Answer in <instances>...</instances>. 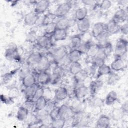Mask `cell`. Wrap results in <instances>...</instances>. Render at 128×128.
Segmentation results:
<instances>
[{
  "instance_id": "8d00e7d4",
  "label": "cell",
  "mask_w": 128,
  "mask_h": 128,
  "mask_svg": "<svg viewBox=\"0 0 128 128\" xmlns=\"http://www.w3.org/2000/svg\"><path fill=\"white\" fill-rule=\"evenodd\" d=\"M104 104V100L98 97L92 96L90 100V105L94 108H100Z\"/></svg>"
},
{
  "instance_id": "5b68a950",
  "label": "cell",
  "mask_w": 128,
  "mask_h": 128,
  "mask_svg": "<svg viewBox=\"0 0 128 128\" xmlns=\"http://www.w3.org/2000/svg\"><path fill=\"white\" fill-rule=\"evenodd\" d=\"M74 115V112L71 106L67 104H62L60 106L59 117L68 121L72 120Z\"/></svg>"
},
{
  "instance_id": "44dd1931",
  "label": "cell",
  "mask_w": 128,
  "mask_h": 128,
  "mask_svg": "<svg viewBox=\"0 0 128 128\" xmlns=\"http://www.w3.org/2000/svg\"><path fill=\"white\" fill-rule=\"evenodd\" d=\"M68 97L66 87L60 86L54 92V99L56 101H62Z\"/></svg>"
},
{
  "instance_id": "ab89813d",
  "label": "cell",
  "mask_w": 128,
  "mask_h": 128,
  "mask_svg": "<svg viewBox=\"0 0 128 128\" xmlns=\"http://www.w3.org/2000/svg\"><path fill=\"white\" fill-rule=\"evenodd\" d=\"M38 38V36L36 32L34 30H31L26 34V41L30 44H34L36 42Z\"/></svg>"
},
{
  "instance_id": "f907efd6",
  "label": "cell",
  "mask_w": 128,
  "mask_h": 128,
  "mask_svg": "<svg viewBox=\"0 0 128 128\" xmlns=\"http://www.w3.org/2000/svg\"><path fill=\"white\" fill-rule=\"evenodd\" d=\"M35 101L32 99H26L24 102V106L26 107L30 112H34L35 108Z\"/></svg>"
},
{
  "instance_id": "d4e9b609",
  "label": "cell",
  "mask_w": 128,
  "mask_h": 128,
  "mask_svg": "<svg viewBox=\"0 0 128 128\" xmlns=\"http://www.w3.org/2000/svg\"><path fill=\"white\" fill-rule=\"evenodd\" d=\"M30 111L24 106H22L18 108L16 117L18 121L24 122L27 120Z\"/></svg>"
},
{
  "instance_id": "f6af8a7d",
  "label": "cell",
  "mask_w": 128,
  "mask_h": 128,
  "mask_svg": "<svg viewBox=\"0 0 128 128\" xmlns=\"http://www.w3.org/2000/svg\"><path fill=\"white\" fill-rule=\"evenodd\" d=\"M20 94V92L18 88L16 86H12L9 90L8 96L12 98L14 100V98H16L18 97Z\"/></svg>"
},
{
  "instance_id": "9f6ffc18",
  "label": "cell",
  "mask_w": 128,
  "mask_h": 128,
  "mask_svg": "<svg viewBox=\"0 0 128 128\" xmlns=\"http://www.w3.org/2000/svg\"><path fill=\"white\" fill-rule=\"evenodd\" d=\"M82 4L86 6H93L94 7L96 6H98V4L97 1L96 0H82Z\"/></svg>"
},
{
  "instance_id": "5bb4252c",
  "label": "cell",
  "mask_w": 128,
  "mask_h": 128,
  "mask_svg": "<svg viewBox=\"0 0 128 128\" xmlns=\"http://www.w3.org/2000/svg\"><path fill=\"white\" fill-rule=\"evenodd\" d=\"M120 25L116 23L112 19L106 24V32L110 36L118 33L120 31Z\"/></svg>"
},
{
  "instance_id": "9a60e30c",
  "label": "cell",
  "mask_w": 128,
  "mask_h": 128,
  "mask_svg": "<svg viewBox=\"0 0 128 128\" xmlns=\"http://www.w3.org/2000/svg\"><path fill=\"white\" fill-rule=\"evenodd\" d=\"M104 85L102 81L99 80H92L88 87L89 92L92 96H96L102 88Z\"/></svg>"
},
{
  "instance_id": "f5cc1de1",
  "label": "cell",
  "mask_w": 128,
  "mask_h": 128,
  "mask_svg": "<svg viewBox=\"0 0 128 128\" xmlns=\"http://www.w3.org/2000/svg\"><path fill=\"white\" fill-rule=\"evenodd\" d=\"M44 88L42 87L39 86L35 92V94L32 98V100L36 102V100L38 98L44 96Z\"/></svg>"
},
{
  "instance_id": "816d5d0a",
  "label": "cell",
  "mask_w": 128,
  "mask_h": 128,
  "mask_svg": "<svg viewBox=\"0 0 128 128\" xmlns=\"http://www.w3.org/2000/svg\"><path fill=\"white\" fill-rule=\"evenodd\" d=\"M105 62H106V60L104 59L95 58H92V65L94 66L95 68H98L99 67L105 64Z\"/></svg>"
},
{
  "instance_id": "ee69618b",
  "label": "cell",
  "mask_w": 128,
  "mask_h": 128,
  "mask_svg": "<svg viewBox=\"0 0 128 128\" xmlns=\"http://www.w3.org/2000/svg\"><path fill=\"white\" fill-rule=\"evenodd\" d=\"M48 114L49 112L46 108L42 110L34 112V114L35 115L36 119L39 122V123L40 121Z\"/></svg>"
},
{
  "instance_id": "11a10c76",
  "label": "cell",
  "mask_w": 128,
  "mask_h": 128,
  "mask_svg": "<svg viewBox=\"0 0 128 128\" xmlns=\"http://www.w3.org/2000/svg\"><path fill=\"white\" fill-rule=\"evenodd\" d=\"M59 114H60V106H58L54 108L49 112V114L53 120H54L59 118Z\"/></svg>"
},
{
  "instance_id": "c3c4849f",
  "label": "cell",
  "mask_w": 128,
  "mask_h": 128,
  "mask_svg": "<svg viewBox=\"0 0 128 128\" xmlns=\"http://www.w3.org/2000/svg\"><path fill=\"white\" fill-rule=\"evenodd\" d=\"M32 72L30 68L28 66H25L22 68H20L18 71V76L21 80L26 76Z\"/></svg>"
},
{
  "instance_id": "52a82bcc",
  "label": "cell",
  "mask_w": 128,
  "mask_h": 128,
  "mask_svg": "<svg viewBox=\"0 0 128 128\" xmlns=\"http://www.w3.org/2000/svg\"><path fill=\"white\" fill-rule=\"evenodd\" d=\"M128 16V10L125 8H120L116 11L112 19L116 23L120 24L127 22Z\"/></svg>"
},
{
  "instance_id": "b9f144b4",
  "label": "cell",
  "mask_w": 128,
  "mask_h": 128,
  "mask_svg": "<svg viewBox=\"0 0 128 128\" xmlns=\"http://www.w3.org/2000/svg\"><path fill=\"white\" fill-rule=\"evenodd\" d=\"M92 44L90 41L82 42L80 46L77 48L82 54H87L88 50L91 46Z\"/></svg>"
},
{
  "instance_id": "e0dca14e",
  "label": "cell",
  "mask_w": 128,
  "mask_h": 128,
  "mask_svg": "<svg viewBox=\"0 0 128 128\" xmlns=\"http://www.w3.org/2000/svg\"><path fill=\"white\" fill-rule=\"evenodd\" d=\"M106 32V24L102 22H97L95 23L92 30V36L96 38L98 36Z\"/></svg>"
},
{
  "instance_id": "6da1fadb",
  "label": "cell",
  "mask_w": 128,
  "mask_h": 128,
  "mask_svg": "<svg viewBox=\"0 0 128 128\" xmlns=\"http://www.w3.org/2000/svg\"><path fill=\"white\" fill-rule=\"evenodd\" d=\"M4 56L8 61L20 62V56L16 45L13 43L10 44L8 48L6 50Z\"/></svg>"
},
{
  "instance_id": "f1b7e54d",
  "label": "cell",
  "mask_w": 128,
  "mask_h": 128,
  "mask_svg": "<svg viewBox=\"0 0 128 128\" xmlns=\"http://www.w3.org/2000/svg\"><path fill=\"white\" fill-rule=\"evenodd\" d=\"M48 101V100L44 96L38 98L36 100L35 108L34 112L46 108Z\"/></svg>"
},
{
  "instance_id": "3957f363",
  "label": "cell",
  "mask_w": 128,
  "mask_h": 128,
  "mask_svg": "<svg viewBox=\"0 0 128 128\" xmlns=\"http://www.w3.org/2000/svg\"><path fill=\"white\" fill-rule=\"evenodd\" d=\"M128 42L126 39L122 38H120L116 42L115 48V57H120L124 54H126L128 52Z\"/></svg>"
},
{
  "instance_id": "60d3db41",
  "label": "cell",
  "mask_w": 128,
  "mask_h": 128,
  "mask_svg": "<svg viewBox=\"0 0 128 128\" xmlns=\"http://www.w3.org/2000/svg\"><path fill=\"white\" fill-rule=\"evenodd\" d=\"M54 120L51 118L49 114L44 117L40 122V128H49L51 127Z\"/></svg>"
},
{
  "instance_id": "277c9868",
  "label": "cell",
  "mask_w": 128,
  "mask_h": 128,
  "mask_svg": "<svg viewBox=\"0 0 128 128\" xmlns=\"http://www.w3.org/2000/svg\"><path fill=\"white\" fill-rule=\"evenodd\" d=\"M76 23V21L74 18H68L66 16L60 18L56 22V24L57 28L68 30V28L74 26Z\"/></svg>"
},
{
  "instance_id": "9c48e42d",
  "label": "cell",
  "mask_w": 128,
  "mask_h": 128,
  "mask_svg": "<svg viewBox=\"0 0 128 128\" xmlns=\"http://www.w3.org/2000/svg\"><path fill=\"white\" fill-rule=\"evenodd\" d=\"M110 67L113 72L123 71L127 67V62L120 58L115 57V59L111 63Z\"/></svg>"
},
{
  "instance_id": "680465c9",
  "label": "cell",
  "mask_w": 128,
  "mask_h": 128,
  "mask_svg": "<svg viewBox=\"0 0 128 128\" xmlns=\"http://www.w3.org/2000/svg\"><path fill=\"white\" fill-rule=\"evenodd\" d=\"M56 106V101H50V100H48V102L46 106V109L48 112H50L52 109H53L54 108H55Z\"/></svg>"
},
{
  "instance_id": "681fc988",
  "label": "cell",
  "mask_w": 128,
  "mask_h": 128,
  "mask_svg": "<svg viewBox=\"0 0 128 128\" xmlns=\"http://www.w3.org/2000/svg\"><path fill=\"white\" fill-rule=\"evenodd\" d=\"M112 4L110 0H105L102 1L100 4H98V6L101 10H109L112 6Z\"/></svg>"
},
{
  "instance_id": "83f0119b",
  "label": "cell",
  "mask_w": 128,
  "mask_h": 128,
  "mask_svg": "<svg viewBox=\"0 0 128 128\" xmlns=\"http://www.w3.org/2000/svg\"><path fill=\"white\" fill-rule=\"evenodd\" d=\"M112 72V70L110 66H108L106 64H104V65L98 68L96 73L97 78H99L100 77L102 76H108Z\"/></svg>"
},
{
  "instance_id": "8992f818",
  "label": "cell",
  "mask_w": 128,
  "mask_h": 128,
  "mask_svg": "<svg viewBox=\"0 0 128 128\" xmlns=\"http://www.w3.org/2000/svg\"><path fill=\"white\" fill-rule=\"evenodd\" d=\"M52 39V37L44 34L42 36H38L36 44L39 48L46 50L54 44Z\"/></svg>"
},
{
  "instance_id": "7c38bea8",
  "label": "cell",
  "mask_w": 128,
  "mask_h": 128,
  "mask_svg": "<svg viewBox=\"0 0 128 128\" xmlns=\"http://www.w3.org/2000/svg\"><path fill=\"white\" fill-rule=\"evenodd\" d=\"M74 87V98L76 100H81L85 98L90 92L88 88L84 85V84Z\"/></svg>"
},
{
  "instance_id": "d6986e66",
  "label": "cell",
  "mask_w": 128,
  "mask_h": 128,
  "mask_svg": "<svg viewBox=\"0 0 128 128\" xmlns=\"http://www.w3.org/2000/svg\"><path fill=\"white\" fill-rule=\"evenodd\" d=\"M76 24L78 31L82 34L88 32L90 27V20L88 18L80 21H76Z\"/></svg>"
},
{
  "instance_id": "2e32d148",
  "label": "cell",
  "mask_w": 128,
  "mask_h": 128,
  "mask_svg": "<svg viewBox=\"0 0 128 128\" xmlns=\"http://www.w3.org/2000/svg\"><path fill=\"white\" fill-rule=\"evenodd\" d=\"M36 75L38 84L46 85L50 83V74L48 71L38 72Z\"/></svg>"
},
{
  "instance_id": "4dcf8cb0",
  "label": "cell",
  "mask_w": 128,
  "mask_h": 128,
  "mask_svg": "<svg viewBox=\"0 0 128 128\" xmlns=\"http://www.w3.org/2000/svg\"><path fill=\"white\" fill-rule=\"evenodd\" d=\"M118 94L114 90L110 91L106 95L104 103L107 106H112L118 100Z\"/></svg>"
},
{
  "instance_id": "ac0fdd59",
  "label": "cell",
  "mask_w": 128,
  "mask_h": 128,
  "mask_svg": "<svg viewBox=\"0 0 128 128\" xmlns=\"http://www.w3.org/2000/svg\"><path fill=\"white\" fill-rule=\"evenodd\" d=\"M39 16L34 12H30L26 14L24 18V22L26 26H34L36 25Z\"/></svg>"
},
{
  "instance_id": "d590c367",
  "label": "cell",
  "mask_w": 128,
  "mask_h": 128,
  "mask_svg": "<svg viewBox=\"0 0 128 128\" xmlns=\"http://www.w3.org/2000/svg\"><path fill=\"white\" fill-rule=\"evenodd\" d=\"M100 47L101 46L98 44H92L90 46L86 54L92 59L94 58L99 51Z\"/></svg>"
},
{
  "instance_id": "f35d334b",
  "label": "cell",
  "mask_w": 128,
  "mask_h": 128,
  "mask_svg": "<svg viewBox=\"0 0 128 128\" xmlns=\"http://www.w3.org/2000/svg\"><path fill=\"white\" fill-rule=\"evenodd\" d=\"M56 22H53L50 23L46 26H45L44 29V34H46L48 36L52 37V36L56 30Z\"/></svg>"
},
{
  "instance_id": "bcb514c9",
  "label": "cell",
  "mask_w": 128,
  "mask_h": 128,
  "mask_svg": "<svg viewBox=\"0 0 128 128\" xmlns=\"http://www.w3.org/2000/svg\"><path fill=\"white\" fill-rule=\"evenodd\" d=\"M56 18L54 14L49 13L47 14L44 15V20L43 26H46V25L54 22V20Z\"/></svg>"
},
{
  "instance_id": "d6a6232c",
  "label": "cell",
  "mask_w": 128,
  "mask_h": 128,
  "mask_svg": "<svg viewBox=\"0 0 128 128\" xmlns=\"http://www.w3.org/2000/svg\"><path fill=\"white\" fill-rule=\"evenodd\" d=\"M39 86L38 84L28 88H25L24 89V94L26 99H32L35 92Z\"/></svg>"
},
{
  "instance_id": "603a6c76",
  "label": "cell",
  "mask_w": 128,
  "mask_h": 128,
  "mask_svg": "<svg viewBox=\"0 0 128 128\" xmlns=\"http://www.w3.org/2000/svg\"><path fill=\"white\" fill-rule=\"evenodd\" d=\"M88 10L86 6L76 9L74 14V18L76 21H80L87 18Z\"/></svg>"
},
{
  "instance_id": "ffe728a7",
  "label": "cell",
  "mask_w": 128,
  "mask_h": 128,
  "mask_svg": "<svg viewBox=\"0 0 128 128\" xmlns=\"http://www.w3.org/2000/svg\"><path fill=\"white\" fill-rule=\"evenodd\" d=\"M22 84L25 88L32 86L37 84L36 80V75L33 72H31L26 77H24L22 80Z\"/></svg>"
},
{
  "instance_id": "8fae6325",
  "label": "cell",
  "mask_w": 128,
  "mask_h": 128,
  "mask_svg": "<svg viewBox=\"0 0 128 128\" xmlns=\"http://www.w3.org/2000/svg\"><path fill=\"white\" fill-rule=\"evenodd\" d=\"M50 60L46 55L43 54L38 64L35 66L38 72L48 71L50 70Z\"/></svg>"
},
{
  "instance_id": "74e56055",
  "label": "cell",
  "mask_w": 128,
  "mask_h": 128,
  "mask_svg": "<svg viewBox=\"0 0 128 128\" xmlns=\"http://www.w3.org/2000/svg\"><path fill=\"white\" fill-rule=\"evenodd\" d=\"M109 37L110 36L106 32H104L98 36L96 40L98 41V44L102 47L110 42Z\"/></svg>"
},
{
  "instance_id": "836d02e7",
  "label": "cell",
  "mask_w": 128,
  "mask_h": 128,
  "mask_svg": "<svg viewBox=\"0 0 128 128\" xmlns=\"http://www.w3.org/2000/svg\"><path fill=\"white\" fill-rule=\"evenodd\" d=\"M82 70V66L79 62H72L69 66V72L74 76L79 73Z\"/></svg>"
},
{
  "instance_id": "f546056e",
  "label": "cell",
  "mask_w": 128,
  "mask_h": 128,
  "mask_svg": "<svg viewBox=\"0 0 128 128\" xmlns=\"http://www.w3.org/2000/svg\"><path fill=\"white\" fill-rule=\"evenodd\" d=\"M82 54L78 49H73L68 52V56L70 62L72 63L79 62L82 58Z\"/></svg>"
},
{
  "instance_id": "7bdbcfd3",
  "label": "cell",
  "mask_w": 128,
  "mask_h": 128,
  "mask_svg": "<svg viewBox=\"0 0 128 128\" xmlns=\"http://www.w3.org/2000/svg\"><path fill=\"white\" fill-rule=\"evenodd\" d=\"M66 124V120L59 117L56 119L54 120L51 128H62Z\"/></svg>"
},
{
  "instance_id": "484cf974",
  "label": "cell",
  "mask_w": 128,
  "mask_h": 128,
  "mask_svg": "<svg viewBox=\"0 0 128 128\" xmlns=\"http://www.w3.org/2000/svg\"><path fill=\"white\" fill-rule=\"evenodd\" d=\"M20 68H16L11 71L8 72L2 76V82L4 84H6L10 83L12 80L16 73L18 72Z\"/></svg>"
},
{
  "instance_id": "7a4b0ae2",
  "label": "cell",
  "mask_w": 128,
  "mask_h": 128,
  "mask_svg": "<svg viewBox=\"0 0 128 128\" xmlns=\"http://www.w3.org/2000/svg\"><path fill=\"white\" fill-rule=\"evenodd\" d=\"M72 8V4L70 2H66L60 4L56 8L54 15L56 18H61L66 16Z\"/></svg>"
},
{
  "instance_id": "30bf717a",
  "label": "cell",
  "mask_w": 128,
  "mask_h": 128,
  "mask_svg": "<svg viewBox=\"0 0 128 128\" xmlns=\"http://www.w3.org/2000/svg\"><path fill=\"white\" fill-rule=\"evenodd\" d=\"M50 4V2L47 0L36 2L35 4L34 12L38 15H42L48 9Z\"/></svg>"
},
{
  "instance_id": "7402d4cb",
  "label": "cell",
  "mask_w": 128,
  "mask_h": 128,
  "mask_svg": "<svg viewBox=\"0 0 128 128\" xmlns=\"http://www.w3.org/2000/svg\"><path fill=\"white\" fill-rule=\"evenodd\" d=\"M110 119L106 115H101L98 119L96 122V126L100 128H108L110 126Z\"/></svg>"
},
{
  "instance_id": "e575fe53",
  "label": "cell",
  "mask_w": 128,
  "mask_h": 128,
  "mask_svg": "<svg viewBox=\"0 0 128 128\" xmlns=\"http://www.w3.org/2000/svg\"><path fill=\"white\" fill-rule=\"evenodd\" d=\"M108 76L107 84L110 86H114L116 84L120 79V76L113 71Z\"/></svg>"
},
{
  "instance_id": "cb8c5ba5",
  "label": "cell",
  "mask_w": 128,
  "mask_h": 128,
  "mask_svg": "<svg viewBox=\"0 0 128 128\" xmlns=\"http://www.w3.org/2000/svg\"><path fill=\"white\" fill-rule=\"evenodd\" d=\"M68 37V30L56 28L54 32L52 38L56 42L64 41Z\"/></svg>"
},
{
  "instance_id": "7dc6e473",
  "label": "cell",
  "mask_w": 128,
  "mask_h": 128,
  "mask_svg": "<svg viewBox=\"0 0 128 128\" xmlns=\"http://www.w3.org/2000/svg\"><path fill=\"white\" fill-rule=\"evenodd\" d=\"M77 100L76 101L72 106V108L75 114L79 113L81 112H83L82 111V103L80 102V100Z\"/></svg>"
},
{
  "instance_id": "94428289",
  "label": "cell",
  "mask_w": 128,
  "mask_h": 128,
  "mask_svg": "<svg viewBox=\"0 0 128 128\" xmlns=\"http://www.w3.org/2000/svg\"><path fill=\"white\" fill-rule=\"evenodd\" d=\"M128 2V0H122L118 1V4L120 6H124L126 4H127Z\"/></svg>"
},
{
  "instance_id": "91938a15",
  "label": "cell",
  "mask_w": 128,
  "mask_h": 128,
  "mask_svg": "<svg viewBox=\"0 0 128 128\" xmlns=\"http://www.w3.org/2000/svg\"><path fill=\"white\" fill-rule=\"evenodd\" d=\"M124 112L125 116H126L128 114V100H126L122 105L120 108Z\"/></svg>"
},
{
  "instance_id": "ba28073f",
  "label": "cell",
  "mask_w": 128,
  "mask_h": 128,
  "mask_svg": "<svg viewBox=\"0 0 128 128\" xmlns=\"http://www.w3.org/2000/svg\"><path fill=\"white\" fill-rule=\"evenodd\" d=\"M68 48L66 46H61L56 48L52 55V60L58 64L68 54Z\"/></svg>"
},
{
  "instance_id": "4316f807",
  "label": "cell",
  "mask_w": 128,
  "mask_h": 128,
  "mask_svg": "<svg viewBox=\"0 0 128 128\" xmlns=\"http://www.w3.org/2000/svg\"><path fill=\"white\" fill-rule=\"evenodd\" d=\"M124 116L125 115L122 110L120 108H114L110 112V116L112 119L116 122H118L122 120Z\"/></svg>"
},
{
  "instance_id": "db71d44e",
  "label": "cell",
  "mask_w": 128,
  "mask_h": 128,
  "mask_svg": "<svg viewBox=\"0 0 128 128\" xmlns=\"http://www.w3.org/2000/svg\"><path fill=\"white\" fill-rule=\"evenodd\" d=\"M0 100L3 103L6 105L11 104L14 103V100L10 97L8 95L2 94L0 95Z\"/></svg>"
},
{
  "instance_id": "6f0895ef",
  "label": "cell",
  "mask_w": 128,
  "mask_h": 128,
  "mask_svg": "<svg viewBox=\"0 0 128 128\" xmlns=\"http://www.w3.org/2000/svg\"><path fill=\"white\" fill-rule=\"evenodd\" d=\"M122 34L124 36H127L128 34V22H126L124 23L122 25H120V31Z\"/></svg>"
},
{
  "instance_id": "1f68e13d",
  "label": "cell",
  "mask_w": 128,
  "mask_h": 128,
  "mask_svg": "<svg viewBox=\"0 0 128 128\" xmlns=\"http://www.w3.org/2000/svg\"><path fill=\"white\" fill-rule=\"evenodd\" d=\"M82 42V36L80 34L73 36L70 39V47L71 50L77 49Z\"/></svg>"
},
{
  "instance_id": "4fadbf2b",
  "label": "cell",
  "mask_w": 128,
  "mask_h": 128,
  "mask_svg": "<svg viewBox=\"0 0 128 128\" xmlns=\"http://www.w3.org/2000/svg\"><path fill=\"white\" fill-rule=\"evenodd\" d=\"M43 54L36 51L31 53L26 59V64L30 66H36L40 60Z\"/></svg>"
}]
</instances>
